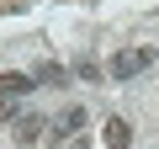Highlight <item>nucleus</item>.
<instances>
[{
	"label": "nucleus",
	"instance_id": "0eeeda50",
	"mask_svg": "<svg viewBox=\"0 0 159 149\" xmlns=\"http://www.w3.org/2000/svg\"><path fill=\"white\" fill-rule=\"evenodd\" d=\"M6 117H16V101H11V96H0V123H6Z\"/></svg>",
	"mask_w": 159,
	"mask_h": 149
},
{
	"label": "nucleus",
	"instance_id": "423d86ee",
	"mask_svg": "<svg viewBox=\"0 0 159 149\" xmlns=\"http://www.w3.org/2000/svg\"><path fill=\"white\" fill-rule=\"evenodd\" d=\"M64 80H69V74H64L58 64H43V69H37V85H64Z\"/></svg>",
	"mask_w": 159,
	"mask_h": 149
},
{
	"label": "nucleus",
	"instance_id": "f03ea898",
	"mask_svg": "<svg viewBox=\"0 0 159 149\" xmlns=\"http://www.w3.org/2000/svg\"><path fill=\"white\" fill-rule=\"evenodd\" d=\"M43 133H48V117L43 112H21L16 117V144H37Z\"/></svg>",
	"mask_w": 159,
	"mask_h": 149
},
{
	"label": "nucleus",
	"instance_id": "7ed1b4c3",
	"mask_svg": "<svg viewBox=\"0 0 159 149\" xmlns=\"http://www.w3.org/2000/svg\"><path fill=\"white\" fill-rule=\"evenodd\" d=\"M85 123H90V117H85V107H69V112L53 123V138H74V133H85Z\"/></svg>",
	"mask_w": 159,
	"mask_h": 149
},
{
	"label": "nucleus",
	"instance_id": "f257e3e1",
	"mask_svg": "<svg viewBox=\"0 0 159 149\" xmlns=\"http://www.w3.org/2000/svg\"><path fill=\"white\" fill-rule=\"evenodd\" d=\"M148 64H154V48H122L111 59V74H117V80H133V74H143Z\"/></svg>",
	"mask_w": 159,
	"mask_h": 149
},
{
	"label": "nucleus",
	"instance_id": "39448f33",
	"mask_svg": "<svg viewBox=\"0 0 159 149\" xmlns=\"http://www.w3.org/2000/svg\"><path fill=\"white\" fill-rule=\"evenodd\" d=\"M101 133H106V149H127V144H133V128H127L122 117H111Z\"/></svg>",
	"mask_w": 159,
	"mask_h": 149
},
{
	"label": "nucleus",
	"instance_id": "20e7f679",
	"mask_svg": "<svg viewBox=\"0 0 159 149\" xmlns=\"http://www.w3.org/2000/svg\"><path fill=\"white\" fill-rule=\"evenodd\" d=\"M32 85H37L32 74H16V69H11V74H0V96H11V101H16V96H27Z\"/></svg>",
	"mask_w": 159,
	"mask_h": 149
}]
</instances>
